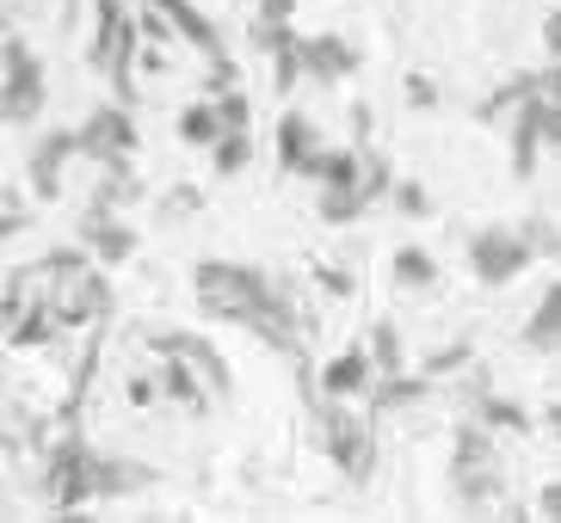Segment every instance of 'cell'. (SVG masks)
I'll return each instance as SVG.
<instances>
[{
    "mask_svg": "<svg viewBox=\"0 0 561 523\" xmlns=\"http://www.w3.org/2000/svg\"><path fill=\"white\" fill-rule=\"evenodd\" d=\"M248 161H253V136H248V130H222V136H216L210 166L222 173V179H234V173H248Z\"/></svg>",
    "mask_w": 561,
    "mask_h": 523,
    "instance_id": "25",
    "label": "cell"
},
{
    "mask_svg": "<svg viewBox=\"0 0 561 523\" xmlns=\"http://www.w3.org/2000/svg\"><path fill=\"white\" fill-rule=\"evenodd\" d=\"M290 13H297V0H260L253 7V19H265V25H290Z\"/></svg>",
    "mask_w": 561,
    "mask_h": 523,
    "instance_id": "34",
    "label": "cell"
},
{
    "mask_svg": "<svg viewBox=\"0 0 561 523\" xmlns=\"http://www.w3.org/2000/svg\"><path fill=\"white\" fill-rule=\"evenodd\" d=\"M537 511H543V518H561V480H549V487L537 492Z\"/></svg>",
    "mask_w": 561,
    "mask_h": 523,
    "instance_id": "37",
    "label": "cell"
},
{
    "mask_svg": "<svg viewBox=\"0 0 561 523\" xmlns=\"http://www.w3.org/2000/svg\"><path fill=\"white\" fill-rule=\"evenodd\" d=\"M192 290H198V309L210 314V321L248 327V333H260L272 351L302 358V333L297 327H309V321L290 309V295L265 278V271H253V265H241V259H198Z\"/></svg>",
    "mask_w": 561,
    "mask_h": 523,
    "instance_id": "1",
    "label": "cell"
},
{
    "mask_svg": "<svg viewBox=\"0 0 561 523\" xmlns=\"http://www.w3.org/2000/svg\"><path fill=\"white\" fill-rule=\"evenodd\" d=\"M450 492H457L462 505H494L500 456H494V443H488V426H481V419H462V426L450 431Z\"/></svg>",
    "mask_w": 561,
    "mask_h": 523,
    "instance_id": "3",
    "label": "cell"
},
{
    "mask_svg": "<svg viewBox=\"0 0 561 523\" xmlns=\"http://www.w3.org/2000/svg\"><path fill=\"white\" fill-rule=\"evenodd\" d=\"M408 105H413V112H420V105L432 112V105H438V86H432V81H420V74H408Z\"/></svg>",
    "mask_w": 561,
    "mask_h": 523,
    "instance_id": "35",
    "label": "cell"
},
{
    "mask_svg": "<svg viewBox=\"0 0 561 523\" xmlns=\"http://www.w3.org/2000/svg\"><path fill=\"white\" fill-rule=\"evenodd\" d=\"M370 382H377V358H370L364 345H352V351L328 358V370H321V394H328V400H352V394H370Z\"/></svg>",
    "mask_w": 561,
    "mask_h": 523,
    "instance_id": "12",
    "label": "cell"
},
{
    "mask_svg": "<svg viewBox=\"0 0 561 523\" xmlns=\"http://www.w3.org/2000/svg\"><path fill=\"white\" fill-rule=\"evenodd\" d=\"M530 241V253L537 259H561V229L549 222V216H525V229H518Z\"/></svg>",
    "mask_w": 561,
    "mask_h": 523,
    "instance_id": "28",
    "label": "cell"
},
{
    "mask_svg": "<svg viewBox=\"0 0 561 523\" xmlns=\"http://www.w3.org/2000/svg\"><path fill=\"white\" fill-rule=\"evenodd\" d=\"M469 358V345H450V351H438V358H426V376H438V370H450V363Z\"/></svg>",
    "mask_w": 561,
    "mask_h": 523,
    "instance_id": "36",
    "label": "cell"
},
{
    "mask_svg": "<svg viewBox=\"0 0 561 523\" xmlns=\"http://www.w3.org/2000/svg\"><path fill=\"white\" fill-rule=\"evenodd\" d=\"M314 283H321L328 295H352V278L340 271V265H314Z\"/></svg>",
    "mask_w": 561,
    "mask_h": 523,
    "instance_id": "33",
    "label": "cell"
},
{
    "mask_svg": "<svg viewBox=\"0 0 561 523\" xmlns=\"http://www.w3.org/2000/svg\"><path fill=\"white\" fill-rule=\"evenodd\" d=\"M222 130H229V124H222V112H216V98H198V105L180 112V142H192V148H216Z\"/></svg>",
    "mask_w": 561,
    "mask_h": 523,
    "instance_id": "20",
    "label": "cell"
},
{
    "mask_svg": "<svg viewBox=\"0 0 561 523\" xmlns=\"http://www.w3.org/2000/svg\"><path fill=\"white\" fill-rule=\"evenodd\" d=\"M370 210L364 185H321V222H358Z\"/></svg>",
    "mask_w": 561,
    "mask_h": 523,
    "instance_id": "24",
    "label": "cell"
},
{
    "mask_svg": "<svg viewBox=\"0 0 561 523\" xmlns=\"http://www.w3.org/2000/svg\"><path fill=\"white\" fill-rule=\"evenodd\" d=\"M81 241H87V253H93L100 265H124V259L136 253V229H130V222H117L105 204H93V210H87Z\"/></svg>",
    "mask_w": 561,
    "mask_h": 523,
    "instance_id": "10",
    "label": "cell"
},
{
    "mask_svg": "<svg viewBox=\"0 0 561 523\" xmlns=\"http://www.w3.org/2000/svg\"><path fill=\"white\" fill-rule=\"evenodd\" d=\"M389 191H396V173H389V161H382V154H364V197H370V204H382Z\"/></svg>",
    "mask_w": 561,
    "mask_h": 523,
    "instance_id": "30",
    "label": "cell"
},
{
    "mask_svg": "<svg viewBox=\"0 0 561 523\" xmlns=\"http://www.w3.org/2000/svg\"><path fill=\"white\" fill-rule=\"evenodd\" d=\"M370 358H377V376H389V370H408V363H401V333L389 327V321H377V333H370Z\"/></svg>",
    "mask_w": 561,
    "mask_h": 523,
    "instance_id": "27",
    "label": "cell"
},
{
    "mask_svg": "<svg viewBox=\"0 0 561 523\" xmlns=\"http://www.w3.org/2000/svg\"><path fill=\"white\" fill-rule=\"evenodd\" d=\"M537 124H543V148H556L561 154V98H537Z\"/></svg>",
    "mask_w": 561,
    "mask_h": 523,
    "instance_id": "31",
    "label": "cell"
},
{
    "mask_svg": "<svg viewBox=\"0 0 561 523\" xmlns=\"http://www.w3.org/2000/svg\"><path fill=\"white\" fill-rule=\"evenodd\" d=\"M130 154H136V124H130V112H124V105H100V112L81 124V161L112 166V161H130Z\"/></svg>",
    "mask_w": 561,
    "mask_h": 523,
    "instance_id": "6",
    "label": "cell"
},
{
    "mask_svg": "<svg viewBox=\"0 0 561 523\" xmlns=\"http://www.w3.org/2000/svg\"><path fill=\"white\" fill-rule=\"evenodd\" d=\"M216 112H222L229 130H248V124H253V98L241 93V86H229V93H216Z\"/></svg>",
    "mask_w": 561,
    "mask_h": 523,
    "instance_id": "29",
    "label": "cell"
},
{
    "mask_svg": "<svg viewBox=\"0 0 561 523\" xmlns=\"http://www.w3.org/2000/svg\"><path fill=\"white\" fill-rule=\"evenodd\" d=\"M556 438H561V426H556Z\"/></svg>",
    "mask_w": 561,
    "mask_h": 523,
    "instance_id": "41",
    "label": "cell"
},
{
    "mask_svg": "<svg viewBox=\"0 0 561 523\" xmlns=\"http://www.w3.org/2000/svg\"><path fill=\"white\" fill-rule=\"evenodd\" d=\"M302 62L314 81H346V74H358V44L346 32H314L302 37Z\"/></svg>",
    "mask_w": 561,
    "mask_h": 523,
    "instance_id": "11",
    "label": "cell"
},
{
    "mask_svg": "<svg viewBox=\"0 0 561 523\" xmlns=\"http://www.w3.org/2000/svg\"><path fill=\"white\" fill-rule=\"evenodd\" d=\"M543 93H549V98H561V56L543 68Z\"/></svg>",
    "mask_w": 561,
    "mask_h": 523,
    "instance_id": "40",
    "label": "cell"
},
{
    "mask_svg": "<svg viewBox=\"0 0 561 523\" xmlns=\"http://www.w3.org/2000/svg\"><path fill=\"white\" fill-rule=\"evenodd\" d=\"M396 283L401 290H432V283H438V259H432L426 246H396Z\"/></svg>",
    "mask_w": 561,
    "mask_h": 523,
    "instance_id": "22",
    "label": "cell"
},
{
    "mask_svg": "<svg viewBox=\"0 0 561 523\" xmlns=\"http://www.w3.org/2000/svg\"><path fill=\"white\" fill-rule=\"evenodd\" d=\"M476 419L494 431H530V412L512 407V400H494V394H476Z\"/></svg>",
    "mask_w": 561,
    "mask_h": 523,
    "instance_id": "26",
    "label": "cell"
},
{
    "mask_svg": "<svg viewBox=\"0 0 561 523\" xmlns=\"http://www.w3.org/2000/svg\"><path fill=\"white\" fill-rule=\"evenodd\" d=\"M297 179H309V185H364V148H314Z\"/></svg>",
    "mask_w": 561,
    "mask_h": 523,
    "instance_id": "14",
    "label": "cell"
},
{
    "mask_svg": "<svg viewBox=\"0 0 561 523\" xmlns=\"http://www.w3.org/2000/svg\"><path fill=\"white\" fill-rule=\"evenodd\" d=\"M161 388L173 394L180 407H192V412H204V407H210V388H204V382H198V370H192V363H180V358H167V363H161Z\"/></svg>",
    "mask_w": 561,
    "mask_h": 523,
    "instance_id": "21",
    "label": "cell"
},
{
    "mask_svg": "<svg viewBox=\"0 0 561 523\" xmlns=\"http://www.w3.org/2000/svg\"><path fill=\"white\" fill-rule=\"evenodd\" d=\"M543 49H549V56H561V7L543 19Z\"/></svg>",
    "mask_w": 561,
    "mask_h": 523,
    "instance_id": "39",
    "label": "cell"
},
{
    "mask_svg": "<svg viewBox=\"0 0 561 523\" xmlns=\"http://www.w3.org/2000/svg\"><path fill=\"white\" fill-rule=\"evenodd\" d=\"M537 265V253H530V241L512 222H488V229L469 241V271H476V283H488V290H500V283H512L518 271H530Z\"/></svg>",
    "mask_w": 561,
    "mask_h": 523,
    "instance_id": "5",
    "label": "cell"
},
{
    "mask_svg": "<svg viewBox=\"0 0 561 523\" xmlns=\"http://www.w3.org/2000/svg\"><path fill=\"white\" fill-rule=\"evenodd\" d=\"M314 148H321V136H314V117L284 112V117H278V166H284V173H302Z\"/></svg>",
    "mask_w": 561,
    "mask_h": 523,
    "instance_id": "17",
    "label": "cell"
},
{
    "mask_svg": "<svg viewBox=\"0 0 561 523\" xmlns=\"http://www.w3.org/2000/svg\"><path fill=\"white\" fill-rule=\"evenodd\" d=\"M396 210L401 216H432V197H426V185H396Z\"/></svg>",
    "mask_w": 561,
    "mask_h": 523,
    "instance_id": "32",
    "label": "cell"
},
{
    "mask_svg": "<svg viewBox=\"0 0 561 523\" xmlns=\"http://www.w3.org/2000/svg\"><path fill=\"white\" fill-rule=\"evenodd\" d=\"M525 351H537V358L561 351V283H549V290L537 295V309H530V321H525Z\"/></svg>",
    "mask_w": 561,
    "mask_h": 523,
    "instance_id": "15",
    "label": "cell"
},
{
    "mask_svg": "<svg viewBox=\"0 0 561 523\" xmlns=\"http://www.w3.org/2000/svg\"><path fill=\"white\" fill-rule=\"evenodd\" d=\"M149 345L161 351V358L192 363V370H198V382L216 394V400H229V394H234V382H229V370H222V358H216V345H210V339H198V333H154Z\"/></svg>",
    "mask_w": 561,
    "mask_h": 523,
    "instance_id": "8",
    "label": "cell"
},
{
    "mask_svg": "<svg viewBox=\"0 0 561 523\" xmlns=\"http://www.w3.org/2000/svg\"><path fill=\"white\" fill-rule=\"evenodd\" d=\"M426 388H432L426 370H389V376L370 382V407H377V412H401V407H413V400H426Z\"/></svg>",
    "mask_w": 561,
    "mask_h": 523,
    "instance_id": "16",
    "label": "cell"
},
{
    "mask_svg": "<svg viewBox=\"0 0 561 523\" xmlns=\"http://www.w3.org/2000/svg\"><path fill=\"white\" fill-rule=\"evenodd\" d=\"M75 154H81V130H44L32 142V154H25V179H32V191L44 197V204L62 197V161H75Z\"/></svg>",
    "mask_w": 561,
    "mask_h": 523,
    "instance_id": "7",
    "label": "cell"
},
{
    "mask_svg": "<svg viewBox=\"0 0 561 523\" xmlns=\"http://www.w3.org/2000/svg\"><path fill=\"white\" fill-rule=\"evenodd\" d=\"M19 229H25V210H19V197H7V216H0V234H7V241H13Z\"/></svg>",
    "mask_w": 561,
    "mask_h": 523,
    "instance_id": "38",
    "label": "cell"
},
{
    "mask_svg": "<svg viewBox=\"0 0 561 523\" xmlns=\"http://www.w3.org/2000/svg\"><path fill=\"white\" fill-rule=\"evenodd\" d=\"M321 450L346 468L352 487H364V480H370V468H377V431H370V419L346 412L340 400H328V407H321Z\"/></svg>",
    "mask_w": 561,
    "mask_h": 523,
    "instance_id": "4",
    "label": "cell"
},
{
    "mask_svg": "<svg viewBox=\"0 0 561 523\" xmlns=\"http://www.w3.org/2000/svg\"><path fill=\"white\" fill-rule=\"evenodd\" d=\"M7 321H13V327H7V345H13V351H25V345H44L56 327H62V314H56L50 302H44V309H32V314L13 309Z\"/></svg>",
    "mask_w": 561,
    "mask_h": 523,
    "instance_id": "19",
    "label": "cell"
},
{
    "mask_svg": "<svg viewBox=\"0 0 561 523\" xmlns=\"http://www.w3.org/2000/svg\"><path fill=\"white\" fill-rule=\"evenodd\" d=\"M142 7H154V13L173 25V37H185L204 62H229V56H222V32H216V25L198 13V7H192V0H142Z\"/></svg>",
    "mask_w": 561,
    "mask_h": 523,
    "instance_id": "9",
    "label": "cell"
},
{
    "mask_svg": "<svg viewBox=\"0 0 561 523\" xmlns=\"http://www.w3.org/2000/svg\"><path fill=\"white\" fill-rule=\"evenodd\" d=\"M543 98V93H537ZM537 98H525L518 112L506 117L512 130V179H530L537 173V154H543V124H537Z\"/></svg>",
    "mask_w": 561,
    "mask_h": 523,
    "instance_id": "13",
    "label": "cell"
},
{
    "mask_svg": "<svg viewBox=\"0 0 561 523\" xmlns=\"http://www.w3.org/2000/svg\"><path fill=\"white\" fill-rule=\"evenodd\" d=\"M149 468L142 462H124V456H93V492L100 499H124V492H136V487H149Z\"/></svg>",
    "mask_w": 561,
    "mask_h": 523,
    "instance_id": "18",
    "label": "cell"
},
{
    "mask_svg": "<svg viewBox=\"0 0 561 523\" xmlns=\"http://www.w3.org/2000/svg\"><path fill=\"white\" fill-rule=\"evenodd\" d=\"M302 74H309V62H302V37L284 32L278 44H272V86H278V93H290Z\"/></svg>",
    "mask_w": 561,
    "mask_h": 523,
    "instance_id": "23",
    "label": "cell"
},
{
    "mask_svg": "<svg viewBox=\"0 0 561 523\" xmlns=\"http://www.w3.org/2000/svg\"><path fill=\"white\" fill-rule=\"evenodd\" d=\"M0 117L13 130H32L37 117H44V62L32 56V44L13 25L0 37Z\"/></svg>",
    "mask_w": 561,
    "mask_h": 523,
    "instance_id": "2",
    "label": "cell"
}]
</instances>
